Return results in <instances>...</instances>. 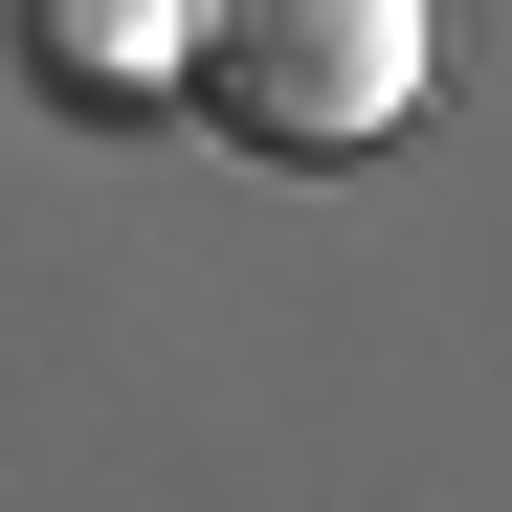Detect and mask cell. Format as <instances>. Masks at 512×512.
Instances as JSON below:
<instances>
[{"instance_id": "6da1fadb", "label": "cell", "mask_w": 512, "mask_h": 512, "mask_svg": "<svg viewBox=\"0 0 512 512\" xmlns=\"http://www.w3.org/2000/svg\"><path fill=\"white\" fill-rule=\"evenodd\" d=\"M179 90L245 134V156H379L423 112V0H201Z\"/></svg>"}, {"instance_id": "7a4b0ae2", "label": "cell", "mask_w": 512, "mask_h": 512, "mask_svg": "<svg viewBox=\"0 0 512 512\" xmlns=\"http://www.w3.org/2000/svg\"><path fill=\"white\" fill-rule=\"evenodd\" d=\"M23 45L67 67L90 112H134V90H179V45H201V0H23Z\"/></svg>"}]
</instances>
